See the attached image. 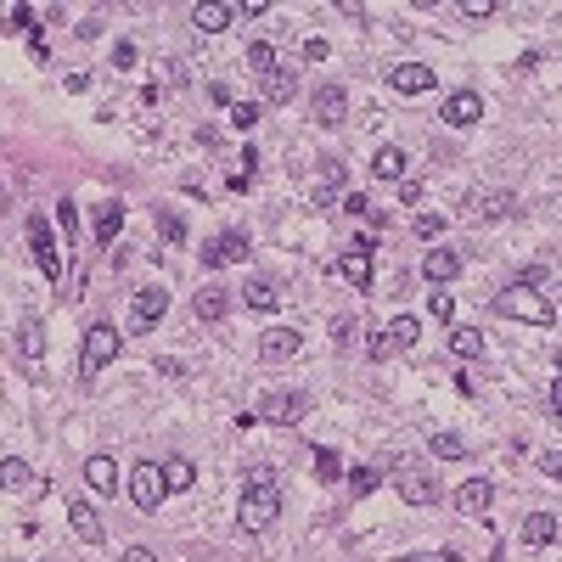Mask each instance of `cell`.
I'll return each mask as SVG.
<instances>
[{"instance_id":"obj_11","label":"cell","mask_w":562,"mask_h":562,"mask_svg":"<svg viewBox=\"0 0 562 562\" xmlns=\"http://www.w3.org/2000/svg\"><path fill=\"white\" fill-rule=\"evenodd\" d=\"M163 310H169V292H163V287H141L136 304H129V321H136V332H152V326L163 321Z\"/></svg>"},{"instance_id":"obj_51","label":"cell","mask_w":562,"mask_h":562,"mask_svg":"<svg viewBox=\"0 0 562 562\" xmlns=\"http://www.w3.org/2000/svg\"><path fill=\"white\" fill-rule=\"evenodd\" d=\"M551 411H562V377L551 383Z\"/></svg>"},{"instance_id":"obj_2","label":"cell","mask_w":562,"mask_h":562,"mask_svg":"<svg viewBox=\"0 0 562 562\" xmlns=\"http://www.w3.org/2000/svg\"><path fill=\"white\" fill-rule=\"evenodd\" d=\"M118 332H113V326H90V332H85V349H79V377L90 383V377H102L107 366H113V360H118Z\"/></svg>"},{"instance_id":"obj_41","label":"cell","mask_w":562,"mask_h":562,"mask_svg":"<svg viewBox=\"0 0 562 562\" xmlns=\"http://www.w3.org/2000/svg\"><path fill=\"white\" fill-rule=\"evenodd\" d=\"M427 310H434L439 321H450V315H455V299H450V292H434V299H427Z\"/></svg>"},{"instance_id":"obj_24","label":"cell","mask_w":562,"mask_h":562,"mask_svg":"<svg viewBox=\"0 0 562 562\" xmlns=\"http://www.w3.org/2000/svg\"><path fill=\"white\" fill-rule=\"evenodd\" d=\"M557 540V517L551 512H528L523 517V546H551Z\"/></svg>"},{"instance_id":"obj_1","label":"cell","mask_w":562,"mask_h":562,"mask_svg":"<svg viewBox=\"0 0 562 562\" xmlns=\"http://www.w3.org/2000/svg\"><path fill=\"white\" fill-rule=\"evenodd\" d=\"M495 315H506V321H528V326H551V321H557L551 299H540V292H528V287H506V292H495Z\"/></svg>"},{"instance_id":"obj_31","label":"cell","mask_w":562,"mask_h":562,"mask_svg":"<svg viewBox=\"0 0 562 562\" xmlns=\"http://www.w3.org/2000/svg\"><path fill=\"white\" fill-rule=\"evenodd\" d=\"M158 230H163V242H169V248H186V220H180V209H158Z\"/></svg>"},{"instance_id":"obj_16","label":"cell","mask_w":562,"mask_h":562,"mask_svg":"<svg viewBox=\"0 0 562 562\" xmlns=\"http://www.w3.org/2000/svg\"><path fill=\"white\" fill-rule=\"evenodd\" d=\"M489 501H495L489 478H467V484L455 489V512H461V517H478V512H489Z\"/></svg>"},{"instance_id":"obj_14","label":"cell","mask_w":562,"mask_h":562,"mask_svg":"<svg viewBox=\"0 0 562 562\" xmlns=\"http://www.w3.org/2000/svg\"><path fill=\"white\" fill-rule=\"evenodd\" d=\"M388 85L400 96H422V90H434V68L427 62H400V68H388Z\"/></svg>"},{"instance_id":"obj_50","label":"cell","mask_w":562,"mask_h":562,"mask_svg":"<svg viewBox=\"0 0 562 562\" xmlns=\"http://www.w3.org/2000/svg\"><path fill=\"white\" fill-rule=\"evenodd\" d=\"M124 562H158V557H152L147 546H129V551H124Z\"/></svg>"},{"instance_id":"obj_53","label":"cell","mask_w":562,"mask_h":562,"mask_svg":"<svg viewBox=\"0 0 562 562\" xmlns=\"http://www.w3.org/2000/svg\"><path fill=\"white\" fill-rule=\"evenodd\" d=\"M557 372H562V349H557Z\"/></svg>"},{"instance_id":"obj_6","label":"cell","mask_w":562,"mask_h":562,"mask_svg":"<svg viewBox=\"0 0 562 562\" xmlns=\"http://www.w3.org/2000/svg\"><path fill=\"white\" fill-rule=\"evenodd\" d=\"M276 517H281V489H248L242 495V528L259 535V528H271Z\"/></svg>"},{"instance_id":"obj_18","label":"cell","mask_w":562,"mask_h":562,"mask_svg":"<svg viewBox=\"0 0 562 562\" xmlns=\"http://www.w3.org/2000/svg\"><path fill=\"white\" fill-rule=\"evenodd\" d=\"M85 484H90L96 495H113V489H118V461H113V455H90V461H85Z\"/></svg>"},{"instance_id":"obj_36","label":"cell","mask_w":562,"mask_h":562,"mask_svg":"<svg viewBox=\"0 0 562 562\" xmlns=\"http://www.w3.org/2000/svg\"><path fill=\"white\" fill-rule=\"evenodd\" d=\"M248 489H276V461H253V467H248Z\"/></svg>"},{"instance_id":"obj_46","label":"cell","mask_w":562,"mask_h":562,"mask_svg":"<svg viewBox=\"0 0 562 562\" xmlns=\"http://www.w3.org/2000/svg\"><path fill=\"white\" fill-rule=\"evenodd\" d=\"M56 225H62V230H68V237H74V225H79V214H74V203H56Z\"/></svg>"},{"instance_id":"obj_44","label":"cell","mask_w":562,"mask_h":562,"mask_svg":"<svg viewBox=\"0 0 562 562\" xmlns=\"http://www.w3.org/2000/svg\"><path fill=\"white\" fill-rule=\"evenodd\" d=\"M416 230H422V237H439L444 220H439V214H416Z\"/></svg>"},{"instance_id":"obj_15","label":"cell","mask_w":562,"mask_h":562,"mask_svg":"<svg viewBox=\"0 0 562 562\" xmlns=\"http://www.w3.org/2000/svg\"><path fill=\"white\" fill-rule=\"evenodd\" d=\"M478 113H484V102H478V96L473 90H455V96H444V124L450 129H467V124H478Z\"/></svg>"},{"instance_id":"obj_25","label":"cell","mask_w":562,"mask_h":562,"mask_svg":"<svg viewBox=\"0 0 562 562\" xmlns=\"http://www.w3.org/2000/svg\"><path fill=\"white\" fill-rule=\"evenodd\" d=\"M230 17H237V6H220V0H209V6L191 12V23L203 28V35H220V28H230Z\"/></svg>"},{"instance_id":"obj_23","label":"cell","mask_w":562,"mask_h":562,"mask_svg":"<svg viewBox=\"0 0 562 562\" xmlns=\"http://www.w3.org/2000/svg\"><path fill=\"white\" fill-rule=\"evenodd\" d=\"M372 175L377 180H405V152L400 147H377L372 152Z\"/></svg>"},{"instance_id":"obj_7","label":"cell","mask_w":562,"mask_h":562,"mask_svg":"<svg viewBox=\"0 0 562 562\" xmlns=\"http://www.w3.org/2000/svg\"><path fill=\"white\" fill-rule=\"evenodd\" d=\"M28 248H35L40 276H46V281H56V276H62V253H56V242H51V225H46L40 214H28Z\"/></svg>"},{"instance_id":"obj_37","label":"cell","mask_w":562,"mask_h":562,"mask_svg":"<svg viewBox=\"0 0 562 562\" xmlns=\"http://www.w3.org/2000/svg\"><path fill=\"white\" fill-rule=\"evenodd\" d=\"M377 484H383V473H377V467H354V473H349V489H354V495H372Z\"/></svg>"},{"instance_id":"obj_52","label":"cell","mask_w":562,"mask_h":562,"mask_svg":"<svg viewBox=\"0 0 562 562\" xmlns=\"http://www.w3.org/2000/svg\"><path fill=\"white\" fill-rule=\"evenodd\" d=\"M400 562H427V557H400Z\"/></svg>"},{"instance_id":"obj_20","label":"cell","mask_w":562,"mask_h":562,"mask_svg":"<svg viewBox=\"0 0 562 562\" xmlns=\"http://www.w3.org/2000/svg\"><path fill=\"white\" fill-rule=\"evenodd\" d=\"M191 310H197V321H225V310H230V287H203L191 299Z\"/></svg>"},{"instance_id":"obj_27","label":"cell","mask_w":562,"mask_h":562,"mask_svg":"<svg viewBox=\"0 0 562 562\" xmlns=\"http://www.w3.org/2000/svg\"><path fill=\"white\" fill-rule=\"evenodd\" d=\"M383 338H388V349H416V338H422V321H416V315H400V321H393Z\"/></svg>"},{"instance_id":"obj_35","label":"cell","mask_w":562,"mask_h":562,"mask_svg":"<svg viewBox=\"0 0 562 562\" xmlns=\"http://www.w3.org/2000/svg\"><path fill=\"white\" fill-rule=\"evenodd\" d=\"M264 118V107L259 102H230V124H237V129H253Z\"/></svg>"},{"instance_id":"obj_30","label":"cell","mask_w":562,"mask_h":562,"mask_svg":"<svg viewBox=\"0 0 562 562\" xmlns=\"http://www.w3.org/2000/svg\"><path fill=\"white\" fill-rule=\"evenodd\" d=\"M450 349H455L461 360H478V354H484V332H478V326H455V332H450Z\"/></svg>"},{"instance_id":"obj_22","label":"cell","mask_w":562,"mask_h":562,"mask_svg":"<svg viewBox=\"0 0 562 562\" xmlns=\"http://www.w3.org/2000/svg\"><path fill=\"white\" fill-rule=\"evenodd\" d=\"M17 349H23L28 366H40V354H46V332H40V321H35V315H23V321H17Z\"/></svg>"},{"instance_id":"obj_28","label":"cell","mask_w":562,"mask_h":562,"mask_svg":"<svg viewBox=\"0 0 562 562\" xmlns=\"http://www.w3.org/2000/svg\"><path fill=\"white\" fill-rule=\"evenodd\" d=\"M242 299H248V310H276V304H281V292L264 281V276H253V281L242 287Z\"/></svg>"},{"instance_id":"obj_43","label":"cell","mask_w":562,"mask_h":562,"mask_svg":"<svg viewBox=\"0 0 562 562\" xmlns=\"http://www.w3.org/2000/svg\"><path fill=\"white\" fill-rule=\"evenodd\" d=\"M113 62H118V68H136V46L118 40V46H113Z\"/></svg>"},{"instance_id":"obj_48","label":"cell","mask_w":562,"mask_h":562,"mask_svg":"<svg viewBox=\"0 0 562 562\" xmlns=\"http://www.w3.org/2000/svg\"><path fill=\"white\" fill-rule=\"evenodd\" d=\"M422 191H427L422 180H400V197H405V203H422Z\"/></svg>"},{"instance_id":"obj_4","label":"cell","mask_w":562,"mask_h":562,"mask_svg":"<svg viewBox=\"0 0 562 562\" xmlns=\"http://www.w3.org/2000/svg\"><path fill=\"white\" fill-rule=\"evenodd\" d=\"M400 495L405 506H434L439 501V478L422 467V461H400Z\"/></svg>"},{"instance_id":"obj_32","label":"cell","mask_w":562,"mask_h":562,"mask_svg":"<svg viewBox=\"0 0 562 562\" xmlns=\"http://www.w3.org/2000/svg\"><path fill=\"white\" fill-rule=\"evenodd\" d=\"M163 478H169V489H191V484H197V467H191L186 455H169V461H163Z\"/></svg>"},{"instance_id":"obj_47","label":"cell","mask_w":562,"mask_h":562,"mask_svg":"<svg viewBox=\"0 0 562 562\" xmlns=\"http://www.w3.org/2000/svg\"><path fill=\"white\" fill-rule=\"evenodd\" d=\"M540 473H546V478H557V484H562V455H557V450H551V455H540Z\"/></svg>"},{"instance_id":"obj_19","label":"cell","mask_w":562,"mask_h":562,"mask_svg":"<svg viewBox=\"0 0 562 562\" xmlns=\"http://www.w3.org/2000/svg\"><path fill=\"white\" fill-rule=\"evenodd\" d=\"M422 276H427V281H450V276H461V253H455V248H434V253L422 259Z\"/></svg>"},{"instance_id":"obj_45","label":"cell","mask_w":562,"mask_h":562,"mask_svg":"<svg viewBox=\"0 0 562 562\" xmlns=\"http://www.w3.org/2000/svg\"><path fill=\"white\" fill-rule=\"evenodd\" d=\"M461 17H495V0H467V6H461Z\"/></svg>"},{"instance_id":"obj_40","label":"cell","mask_w":562,"mask_h":562,"mask_svg":"<svg viewBox=\"0 0 562 562\" xmlns=\"http://www.w3.org/2000/svg\"><path fill=\"white\" fill-rule=\"evenodd\" d=\"M6 17H12V28H28V35H35V28H40V23H35V6H12Z\"/></svg>"},{"instance_id":"obj_3","label":"cell","mask_w":562,"mask_h":562,"mask_svg":"<svg viewBox=\"0 0 562 562\" xmlns=\"http://www.w3.org/2000/svg\"><path fill=\"white\" fill-rule=\"evenodd\" d=\"M129 495H136L141 512H158V506H163V495H169V478H163L158 461H141V467L129 473Z\"/></svg>"},{"instance_id":"obj_34","label":"cell","mask_w":562,"mask_h":562,"mask_svg":"<svg viewBox=\"0 0 562 562\" xmlns=\"http://www.w3.org/2000/svg\"><path fill=\"white\" fill-rule=\"evenodd\" d=\"M427 450H434L439 461H461V455H467V439H461V434H434Z\"/></svg>"},{"instance_id":"obj_13","label":"cell","mask_w":562,"mask_h":562,"mask_svg":"<svg viewBox=\"0 0 562 562\" xmlns=\"http://www.w3.org/2000/svg\"><path fill=\"white\" fill-rule=\"evenodd\" d=\"M517 214V197L512 191H484V197H467V220L484 225V220H506Z\"/></svg>"},{"instance_id":"obj_42","label":"cell","mask_w":562,"mask_h":562,"mask_svg":"<svg viewBox=\"0 0 562 562\" xmlns=\"http://www.w3.org/2000/svg\"><path fill=\"white\" fill-rule=\"evenodd\" d=\"M332 343H338V349L354 343V321H332Z\"/></svg>"},{"instance_id":"obj_10","label":"cell","mask_w":562,"mask_h":562,"mask_svg":"<svg viewBox=\"0 0 562 562\" xmlns=\"http://www.w3.org/2000/svg\"><path fill=\"white\" fill-rule=\"evenodd\" d=\"M0 484H6V495H28V501H35V495H46V484L35 478V467H28L23 455H6V461H0Z\"/></svg>"},{"instance_id":"obj_26","label":"cell","mask_w":562,"mask_h":562,"mask_svg":"<svg viewBox=\"0 0 562 562\" xmlns=\"http://www.w3.org/2000/svg\"><path fill=\"white\" fill-rule=\"evenodd\" d=\"M118 230H124V203H102V209H96V242L113 248Z\"/></svg>"},{"instance_id":"obj_39","label":"cell","mask_w":562,"mask_h":562,"mask_svg":"<svg viewBox=\"0 0 562 562\" xmlns=\"http://www.w3.org/2000/svg\"><path fill=\"white\" fill-rule=\"evenodd\" d=\"M551 281V271H546V264H528V271L517 276V287H528V292H535V287H546Z\"/></svg>"},{"instance_id":"obj_38","label":"cell","mask_w":562,"mask_h":562,"mask_svg":"<svg viewBox=\"0 0 562 562\" xmlns=\"http://www.w3.org/2000/svg\"><path fill=\"white\" fill-rule=\"evenodd\" d=\"M343 467H338V455L332 450H326V444H315V478H326V484H332Z\"/></svg>"},{"instance_id":"obj_9","label":"cell","mask_w":562,"mask_h":562,"mask_svg":"<svg viewBox=\"0 0 562 562\" xmlns=\"http://www.w3.org/2000/svg\"><path fill=\"white\" fill-rule=\"evenodd\" d=\"M338 276H343L354 292H372V237H366V242H354V248L338 259Z\"/></svg>"},{"instance_id":"obj_49","label":"cell","mask_w":562,"mask_h":562,"mask_svg":"<svg viewBox=\"0 0 562 562\" xmlns=\"http://www.w3.org/2000/svg\"><path fill=\"white\" fill-rule=\"evenodd\" d=\"M304 56H310V62H326V40H304Z\"/></svg>"},{"instance_id":"obj_29","label":"cell","mask_w":562,"mask_h":562,"mask_svg":"<svg viewBox=\"0 0 562 562\" xmlns=\"http://www.w3.org/2000/svg\"><path fill=\"white\" fill-rule=\"evenodd\" d=\"M292 90H299V74H292V68L264 74V96H271V102H292Z\"/></svg>"},{"instance_id":"obj_17","label":"cell","mask_w":562,"mask_h":562,"mask_svg":"<svg viewBox=\"0 0 562 562\" xmlns=\"http://www.w3.org/2000/svg\"><path fill=\"white\" fill-rule=\"evenodd\" d=\"M310 107H315V124H343V113H349V96H343L338 85H321Z\"/></svg>"},{"instance_id":"obj_21","label":"cell","mask_w":562,"mask_h":562,"mask_svg":"<svg viewBox=\"0 0 562 562\" xmlns=\"http://www.w3.org/2000/svg\"><path fill=\"white\" fill-rule=\"evenodd\" d=\"M68 517H74V535H79L85 546H102V517H96V506H90V501H74V506H68Z\"/></svg>"},{"instance_id":"obj_33","label":"cell","mask_w":562,"mask_h":562,"mask_svg":"<svg viewBox=\"0 0 562 562\" xmlns=\"http://www.w3.org/2000/svg\"><path fill=\"white\" fill-rule=\"evenodd\" d=\"M248 68H253V74H276V68H281V62H276V46L253 40V46H248Z\"/></svg>"},{"instance_id":"obj_12","label":"cell","mask_w":562,"mask_h":562,"mask_svg":"<svg viewBox=\"0 0 562 562\" xmlns=\"http://www.w3.org/2000/svg\"><path fill=\"white\" fill-rule=\"evenodd\" d=\"M242 259H248V237H242V230H220V237L203 248L209 271H220V264H242Z\"/></svg>"},{"instance_id":"obj_5","label":"cell","mask_w":562,"mask_h":562,"mask_svg":"<svg viewBox=\"0 0 562 562\" xmlns=\"http://www.w3.org/2000/svg\"><path fill=\"white\" fill-rule=\"evenodd\" d=\"M310 411V400L299 388H264V400H259V416H271V422H281V427H292Z\"/></svg>"},{"instance_id":"obj_54","label":"cell","mask_w":562,"mask_h":562,"mask_svg":"<svg viewBox=\"0 0 562 562\" xmlns=\"http://www.w3.org/2000/svg\"><path fill=\"white\" fill-rule=\"evenodd\" d=\"M439 562H455V557H439Z\"/></svg>"},{"instance_id":"obj_8","label":"cell","mask_w":562,"mask_h":562,"mask_svg":"<svg viewBox=\"0 0 562 562\" xmlns=\"http://www.w3.org/2000/svg\"><path fill=\"white\" fill-rule=\"evenodd\" d=\"M304 349V338H299V326H271V332L259 338V360L264 366H287L292 354Z\"/></svg>"}]
</instances>
